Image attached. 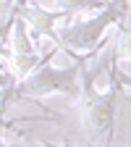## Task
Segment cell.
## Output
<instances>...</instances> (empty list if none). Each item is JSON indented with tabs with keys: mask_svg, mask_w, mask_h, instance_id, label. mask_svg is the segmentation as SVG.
Masks as SVG:
<instances>
[{
	"mask_svg": "<svg viewBox=\"0 0 131 147\" xmlns=\"http://www.w3.org/2000/svg\"><path fill=\"white\" fill-rule=\"evenodd\" d=\"M126 13H128V0H107L105 5L84 11L81 18L76 21H68L55 26L52 37L58 42V50L68 53L71 58H92L97 50L100 42L110 26H121L126 24Z\"/></svg>",
	"mask_w": 131,
	"mask_h": 147,
	"instance_id": "6da1fadb",
	"label": "cell"
},
{
	"mask_svg": "<svg viewBox=\"0 0 131 147\" xmlns=\"http://www.w3.org/2000/svg\"><path fill=\"white\" fill-rule=\"evenodd\" d=\"M128 79H118V71L110 63V82L105 89H95L92 87V74L84 68L81 74V97L79 110H81V126L92 142H110L116 129V102L121 89H126Z\"/></svg>",
	"mask_w": 131,
	"mask_h": 147,
	"instance_id": "7a4b0ae2",
	"label": "cell"
},
{
	"mask_svg": "<svg viewBox=\"0 0 131 147\" xmlns=\"http://www.w3.org/2000/svg\"><path fill=\"white\" fill-rule=\"evenodd\" d=\"M52 53H58V47H52L47 53V58ZM47 58H42L24 79H18L8 97H45V95H66L71 100L81 97V74L87 68V58H71V66H50Z\"/></svg>",
	"mask_w": 131,
	"mask_h": 147,
	"instance_id": "3957f363",
	"label": "cell"
},
{
	"mask_svg": "<svg viewBox=\"0 0 131 147\" xmlns=\"http://www.w3.org/2000/svg\"><path fill=\"white\" fill-rule=\"evenodd\" d=\"M16 13L24 18L32 42H40V40L55 42V37H52L55 26H58V21L68 18V13H63V11H52V8L37 5V3H26V0H18L16 3Z\"/></svg>",
	"mask_w": 131,
	"mask_h": 147,
	"instance_id": "277c9868",
	"label": "cell"
},
{
	"mask_svg": "<svg viewBox=\"0 0 131 147\" xmlns=\"http://www.w3.org/2000/svg\"><path fill=\"white\" fill-rule=\"evenodd\" d=\"M50 3L55 5V11H63V13L73 16V13H84V11H92V8H100L107 0H50Z\"/></svg>",
	"mask_w": 131,
	"mask_h": 147,
	"instance_id": "5b68a950",
	"label": "cell"
},
{
	"mask_svg": "<svg viewBox=\"0 0 131 147\" xmlns=\"http://www.w3.org/2000/svg\"><path fill=\"white\" fill-rule=\"evenodd\" d=\"M8 84H11V87H13V79H11V76H8V74H5V71H3V68H0V87H8Z\"/></svg>",
	"mask_w": 131,
	"mask_h": 147,
	"instance_id": "8992f818",
	"label": "cell"
}]
</instances>
